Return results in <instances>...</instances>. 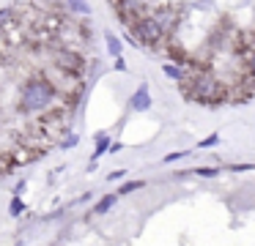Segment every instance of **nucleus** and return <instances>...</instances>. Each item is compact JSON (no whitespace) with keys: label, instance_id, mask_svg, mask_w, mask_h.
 Instances as JSON below:
<instances>
[{"label":"nucleus","instance_id":"1","mask_svg":"<svg viewBox=\"0 0 255 246\" xmlns=\"http://www.w3.org/2000/svg\"><path fill=\"white\" fill-rule=\"evenodd\" d=\"M52 98H55V87L44 77H33V80L25 82L19 104H22L25 112H41V109H47L52 104Z\"/></svg>","mask_w":255,"mask_h":246},{"label":"nucleus","instance_id":"2","mask_svg":"<svg viewBox=\"0 0 255 246\" xmlns=\"http://www.w3.org/2000/svg\"><path fill=\"white\" fill-rule=\"evenodd\" d=\"M132 30H134V38H137L140 44H145V47H154V44L165 36V27L159 25L156 16H140L132 25Z\"/></svg>","mask_w":255,"mask_h":246},{"label":"nucleus","instance_id":"3","mask_svg":"<svg viewBox=\"0 0 255 246\" xmlns=\"http://www.w3.org/2000/svg\"><path fill=\"white\" fill-rule=\"evenodd\" d=\"M192 93L198 98H203V101H211V98H217L220 96V85H217V80L211 74H200V77H195V82H192Z\"/></svg>","mask_w":255,"mask_h":246},{"label":"nucleus","instance_id":"4","mask_svg":"<svg viewBox=\"0 0 255 246\" xmlns=\"http://www.w3.org/2000/svg\"><path fill=\"white\" fill-rule=\"evenodd\" d=\"M55 66L58 69H63L66 74H80L83 71V55L74 52V49H61V52L55 55Z\"/></svg>","mask_w":255,"mask_h":246},{"label":"nucleus","instance_id":"5","mask_svg":"<svg viewBox=\"0 0 255 246\" xmlns=\"http://www.w3.org/2000/svg\"><path fill=\"white\" fill-rule=\"evenodd\" d=\"M151 107V96H148V85H140L132 96V109L134 112H145Z\"/></svg>","mask_w":255,"mask_h":246},{"label":"nucleus","instance_id":"6","mask_svg":"<svg viewBox=\"0 0 255 246\" xmlns=\"http://www.w3.org/2000/svg\"><path fill=\"white\" fill-rule=\"evenodd\" d=\"M14 16H17V8L14 5H6V8H0V30L8 25V22H14Z\"/></svg>","mask_w":255,"mask_h":246},{"label":"nucleus","instance_id":"7","mask_svg":"<svg viewBox=\"0 0 255 246\" xmlns=\"http://www.w3.org/2000/svg\"><path fill=\"white\" fill-rule=\"evenodd\" d=\"M116 200H118V194H105L99 200V205H96V213H107L113 205H116Z\"/></svg>","mask_w":255,"mask_h":246},{"label":"nucleus","instance_id":"8","mask_svg":"<svg viewBox=\"0 0 255 246\" xmlns=\"http://www.w3.org/2000/svg\"><path fill=\"white\" fill-rule=\"evenodd\" d=\"M107 148H110V137H107V134H99V137H96V151H94V159H99L102 153L107 151Z\"/></svg>","mask_w":255,"mask_h":246},{"label":"nucleus","instance_id":"9","mask_svg":"<svg viewBox=\"0 0 255 246\" xmlns=\"http://www.w3.org/2000/svg\"><path fill=\"white\" fill-rule=\"evenodd\" d=\"M107 47H110V55H113V58H121V41H118L113 33H107Z\"/></svg>","mask_w":255,"mask_h":246},{"label":"nucleus","instance_id":"10","mask_svg":"<svg viewBox=\"0 0 255 246\" xmlns=\"http://www.w3.org/2000/svg\"><path fill=\"white\" fill-rule=\"evenodd\" d=\"M66 5H69V8H72V11H80V14H88V0H66Z\"/></svg>","mask_w":255,"mask_h":246},{"label":"nucleus","instance_id":"11","mask_svg":"<svg viewBox=\"0 0 255 246\" xmlns=\"http://www.w3.org/2000/svg\"><path fill=\"white\" fill-rule=\"evenodd\" d=\"M145 186V180H129V183H124L121 189H118V194H129V191H134V189H143Z\"/></svg>","mask_w":255,"mask_h":246},{"label":"nucleus","instance_id":"12","mask_svg":"<svg viewBox=\"0 0 255 246\" xmlns=\"http://www.w3.org/2000/svg\"><path fill=\"white\" fill-rule=\"evenodd\" d=\"M165 74L170 77V80H184V71L178 69V66H173V63H165Z\"/></svg>","mask_w":255,"mask_h":246},{"label":"nucleus","instance_id":"13","mask_svg":"<svg viewBox=\"0 0 255 246\" xmlns=\"http://www.w3.org/2000/svg\"><path fill=\"white\" fill-rule=\"evenodd\" d=\"M22 211H25V202L19 200V197H14V200H11V205H8V213H11V216H19Z\"/></svg>","mask_w":255,"mask_h":246},{"label":"nucleus","instance_id":"14","mask_svg":"<svg viewBox=\"0 0 255 246\" xmlns=\"http://www.w3.org/2000/svg\"><path fill=\"white\" fill-rule=\"evenodd\" d=\"M217 142H220V137L211 134V137H206V140H200V145H198V148H211V145H217Z\"/></svg>","mask_w":255,"mask_h":246},{"label":"nucleus","instance_id":"15","mask_svg":"<svg viewBox=\"0 0 255 246\" xmlns=\"http://www.w3.org/2000/svg\"><path fill=\"white\" fill-rule=\"evenodd\" d=\"M198 175H203V178H214L217 169H214V167H200V169H198Z\"/></svg>","mask_w":255,"mask_h":246},{"label":"nucleus","instance_id":"16","mask_svg":"<svg viewBox=\"0 0 255 246\" xmlns=\"http://www.w3.org/2000/svg\"><path fill=\"white\" fill-rule=\"evenodd\" d=\"M181 156H187V151H176V153H167V156H165V162H176V159H181Z\"/></svg>","mask_w":255,"mask_h":246},{"label":"nucleus","instance_id":"17","mask_svg":"<svg viewBox=\"0 0 255 246\" xmlns=\"http://www.w3.org/2000/svg\"><path fill=\"white\" fill-rule=\"evenodd\" d=\"M116 69H118V71H127V63H124L121 58H116Z\"/></svg>","mask_w":255,"mask_h":246},{"label":"nucleus","instance_id":"18","mask_svg":"<svg viewBox=\"0 0 255 246\" xmlns=\"http://www.w3.org/2000/svg\"><path fill=\"white\" fill-rule=\"evenodd\" d=\"M250 71H253V74H255V52L250 55Z\"/></svg>","mask_w":255,"mask_h":246}]
</instances>
